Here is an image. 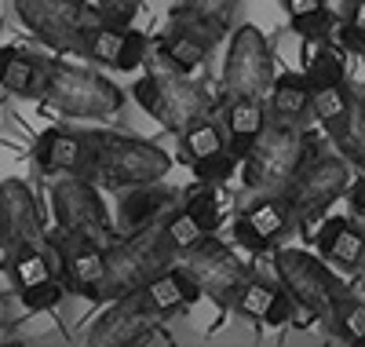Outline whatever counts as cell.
Wrapping results in <instances>:
<instances>
[{
	"mask_svg": "<svg viewBox=\"0 0 365 347\" xmlns=\"http://www.w3.org/2000/svg\"><path fill=\"white\" fill-rule=\"evenodd\" d=\"M48 248H51V256L58 263V278H63L66 293H73L88 303H103L106 245L70 238V234H63L55 227V234H48Z\"/></svg>",
	"mask_w": 365,
	"mask_h": 347,
	"instance_id": "obj_13",
	"label": "cell"
},
{
	"mask_svg": "<svg viewBox=\"0 0 365 347\" xmlns=\"http://www.w3.org/2000/svg\"><path fill=\"white\" fill-rule=\"evenodd\" d=\"M361 4H365V0H361Z\"/></svg>",
	"mask_w": 365,
	"mask_h": 347,
	"instance_id": "obj_45",
	"label": "cell"
},
{
	"mask_svg": "<svg viewBox=\"0 0 365 347\" xmlns=\"http://www.w3.org/2000/svg\"><path fill=\"white\" fill-rule=\"evenodd\" d=\"M96 4V11L106 19V22H117V26H132L143 0H91Z\"/></svg>",
	"mask_w": 365,
	"mask_h": 347,
	"instance_id": "obj_38",
	"label": "cell"
},
{
	"mask_svg": "<svg viewBox=\"0 0 365 347\" xmlns=\"http://www.w3.org/2000/svg\"><path fill=\"white\" fill-rule=\"evenodd\" d=\"M358 278H361V286H365V263H361V271H358Z\"/></svg>",
	"mask_w": 365,
	"mask_h": 347,
	"instance_id": "obj_42",
	"label": "cell"
},
{
	"mask_svg": "<svg viewBox=\"0 0 365 347\" xmlns=\"http://www.w3.org/2000/svg\"><path fill=\"white\" fill-rule=\"evenodd\" d=\"M146 51H150V37L143 34V29L117 26V22H106V19H99L84 37V55L91 62H103V66L120 70V74L139 70Z\"/></svg>",
	"mask_w": 365,
	"mask_h": 347,
	"instance_id": "obj_16",
	"label": "cell"
},
{
	"mask_svg": "<svg viewBox=\"0 0 365 347\" xmlns=\"http://www.w3.org/2000/svg\"><path fill=\"white\" fill-rule=\"evenodd\" d=\"M0 19H4V4H0Z\"/></svg>",
	"mask_w": 365,
	"mask_h": 347,
	"instance_id": "obj_43",
	"label": "cell"
},
{
	"mask_svg": "<svg viewBox=\"0 0 365 347\" xmlns=\"http://www.w3.org/2000/svg\"><path fill=\"white\" fill-rule=\"evenodd\" d=\"M230 241H234L237 248H245L249 256H263V252H270V241L249 223V216H245V212L234 216V223H230Z\"/></svg>",
	"mask_w": 365,
	"mask_h": 347,
	"instance_id": "obj_37",
	"label": "cell"
},
{
	"mask_svg": "<svg viewBox=\"0 0 365 347\" xmlns=\"http://www.w3.org/2000/svg\"><path fill=\"white\" fill-rule=\"evenodd\" d=\"M182 208H187L205 234H216L223 223V201H220V186L216 183H197L194 191L182 198Z\"/></svg>",
	"mask_w": 365,
	"mask_h": 347,
	"instance_id": "obj_32",
	"label": "cell"
},
{
	"mask_svg": "<svg viewBox=\"0 0 365 347\" xmlns=\"http://www.w3.org/2000/svg\"><path fill=\"white\" fill-rule=\"evenodd\" d=\"M351 161L340 154V150H325L318 143H311L307 157H303V165L299 172L292 176L289 183V205H292V216H296V223L299 227H307V223H318V219L336 205L347 191H351Z\"/></svg>",
	"mask_w": 365,
	"mask_h": 347,
	"instance_id": "obj_6",
	"label": "cell"
},
{
	"mask_svg": "<svg viewBox=\"0 0 365 347\" xmlns=\"http://www.w3.org/2000/svg\"><path fill=\"white\" fill-rule=\"evenodd\" d=\"M311 245L329 263H336L344 271H361L365 263V231L351 216H322L314 223Z\"/></svg>",
	"mask_w": 365,
	"mask_h": 347,
	"instance_id": "obj_19",
	"label": "cell"
},
{
	"mask_svg": "<svg viewBox=\"0 0 365 347\" xmlns=\"http://www.w3.org/2000/svg\"><path fill=\"white\" fill-rule=\"evenodd\" d=\"M154 48H158V55H161V62H165L168 70L194 74L197 66H205V62H208V55L216 51V41L205 37L201 29H194L187 22L168 19L165 29L158 34V44Z\"/></svg>",
	"mask_w": 365,
	"mask_h": 347,
	"instance_id": "obj_21",
	"label": "cell"
},
{
	"mask_svg": "<svg viewBox=\"0 0 365 347\" xmlns=\"http://www.w3.org/2000/svg\"><path fill=\"white\" fill-rule=\"evenodd\" d=\"M351 208H354V216L358 219H365V172H358V179L351 183Z\"/></svg>",
	"mask_w": 365,
	"mask_h": 347,
	"instance_id": "obj_39",
	"label": "cell"
},
{
	"mask_svg": "<svg viewBox=\"0 0 365 347\" xmlns=\"http://www.w3.org/2000/svg\"><path fill=\"white\" fill-rule=\"evenodd\" d=\"M289 26H292V34H299L303 41H325V37H332L340 29V19H336V11H332L329 4H322V8H311V11L289 15Z\"/></svg>",
	"mask_w": 365,
	"mask_h": 347,
	"instance_id": "obj_33",
	"label": "cell"
},
{
	"mask_svg": "<svg viewBox=\"0 0 365 347\" xmlns=\"http://www.w3.org/2000/svg\"><path fill=\"white\" fill-rule=\"evenodd\" d=\"M241 212L249 216V223L270 241V248L278 245L292 227H296V216H292V205L285 194H270V198H249L241 205Z\"/></svg>",
	"mask_w": 365,
	"mask_h": 347,
	"instance_id": "obj_27",
	"label": "cell"
},
{
	"mask_svg": "<svg viewBox=\"0 0 365 347\" xmlns=\"http://www.w3.org/2000/svg\"><path fill=\"white\" fill-rule=\"evenodd\" d=\"M332 336H340L344 343H365V300L354 296V289L344 278H336L332 289Z\"/></svg>",
	"mask_w": 365,
	"mask_h": 347,
	"instance_id": "obj_29",
	"label": "cell"
},
{
	"mask_svg": "<svg viewBox=\"0 0 365 347\" xmlns=\"http://www.w3.org/2000/svg\"><path fill=\"white\" fill-rule=\"evenodd\" d=\"M11 329H15V322H8L4 314H0V343H11V340H15V333H11Z\"/></svg>",
	"mask_w": 365,
	"mask_h": 347,
	"instance_id": "obj_41",
	"label": "cell"
},
{
	"mask_svg": "<svg viewBox=\"0 0 365 347\" xmlns=\"http://www.w3.org/2000/svg\"><path fill=\"white\" fill-rule=\"evenodd\" d=\"M175 205H182V194L175 186H165L161 179L158 183H143V186H128L120 191L117 198V231H139L146 223H158L165 219Z\"/></svg>",
	"mask_w": 365,
	"mask_h": 347,
	"instance_id": "obj_18",
	"label": "cell"
},
{
	"mask_svg": "<svg viewBox=\"0 0 365 347\" xmlns=\"http://www.w3.org/2000/svg\"><path fill=\"white\" fill-rule=\"evenodd\" d=\"M325 0H282L285 15H299V11H311V8H322Z\"/></svg>",
	"mask_w": 365,
	"mask_h": 347,
	"instance_id": "obj_40",
	"label": "cell"
},
{
	"mask_svg": "<svg viewBox=\"0 0 365 347\" xmlns=\"http://www.w3.org/2000/svg\"><path fill=\"white\" fill-rule=\"evenodd\" d=\"M311 117L322 124L329 143L358 172H365V96H358L347 81L336 88H322V91H314Z\"/></svg>",
	"mask_w": 365,
	"mask_h": 347,
	"instance_id": "obj_12",
	"label": "cell"
},
{
	"mask_svg": "<svg viewBox=\"0 0 365 347\" xmlns=\"http://www.w3.org/2000/svg\"><path fill=\"white\" fill-rule=\"evenodd\" d=\"M314 136L303 124L289 121H267V129L259 132L256 146L241 161V194L245 198H270L285 194L292 176L299 172L303 157H307Z\"/></svg>",
	"mask_w": 365,
	"mask_h": 347,
	"instance_id": "obj_3",
	"label": "cell"
},
{
	"mask_svg": "<svg viewBox=\"0 0 365 347\" xmlns=\"http://www.w3.org/2000/svg\"><path fill=\"white\" fill-rule=\"evenodd\" d=\"M44 106L55 110L58 117H73V121H106L120 114L125 91L96 70L70 66V62L55 59L51 81L44 91Z\"/></svg>",
	"mask_w": 365,
	"mask_h": 347,
	"instance_id": "obj_7",
	"label": "cell"
},
{
	"mask_svg": "<svg viewBox=\"0 0 365 347\" xmlns=\"http://www.w3.org/2000/svg\"><path fill=\"white\" fill-rule=\"evenodd\" d=\"M15 19L41 44L63 55H84V37L103 15L88 0H11Z\"/></svg>",
	"mask_w": 365,
	"mask_h": 347,
	"instance_id": "obj_9",
	"label": "cell"
},
{
	"mask_svg": "<svg viewBox=\"0 0 365 347\" xmlns=\"http://www.w3.org/2000/svg\"><path fill=\"white\" fill-rule=\"evenodd\" d=\"M26 245H48V227L29 183L11 176L0 179V252H15Z\"/></svg>",
	"mask_w": 365,
	"mask_h": 347,
	"instance_id": "obj_14",
	"label": "cell"
},
{
	"mask_svg": "<svg viewBox=\"0 0 365 347\" xmlns=\"http://www.w3.org/2000/svg\"><path fill=\"white\" fill-rule=\"evenodd\" d=\"M179 157H182V165H194L201 161V157H212V154H223L227 150V132H223V121L216 117H201L194 121L190 129H182L179 132Z\"/></svg>",
	"mask_w": 365,
	"mask_h": 347,
	"instance_id": "obj_30",
	"label": "cell"
},
{
	"mask_svg": "<svg viewBox=\"0 0 365 347\" xmlns=\"http://www.w3.org/2000/svg\"><path fill=\"white\" fill-rule=\"evenodd\" d=\"M270 117L274 121H289V124H303L311 117V106H314V88L307 81L303 70H285L274 77V88H270Z\"/></svg>",
	"mask_w": 365,
	"mask_h": 347,
	"instance_id": "obj_25",
	"label": "cell"
},
{
	"mask_svg": "<svg viewBox=\"0 0 365 347\" xmlns=\"http://www.w3.org/2000/svg\"><path fill=\"white\" fill-rule=\"evenodd\" d=\"M146 296V303L154 307L161 318H175V314H187L190 307H197V300L205 296L197 281L182 271V267H168L158 278H150L139 289Z\"/></svg>",
	"mask_w": 365,
	"mask_h": 347,
	"instance_id": "obj_23",
	"label": "cell"
},
{
	"mask_svg": "<svg viewBox=\"0 0 365 347\" xmlns=\"http://www.w3.org/2000/svg\"><path fill=\"white\" fill-rule=\"evenodd\" d=\"M230 307L237 314H245V318H252V322H263V326H289L292 311H299L296 300L285 293L282 281L270 286V281H263V278H249L245 286L237 289Z\"/></svg>",
	"mask_w": 365,
	"mask_h": 347,
	"instance_id": "obj_22",
	"label": "cell"
},
{
	"mask_svg": "<svg viewBox=\"0 0 365 347\" xmlns=\"http://www.w3.org/2000/svg\"><path fill=\"white\" fill-rule=\"evenodd\" d=\"M165 231H168V238L179 245V252L190 248V245H197V241L205 238L201 223H197V219H194L187 208H182V205H175V208L165 216Z\"/></svg>",
	"mask_w": 365,
	"mask_h": 347,
	"instance_id": "obj_35",
	"label": "cell"
},
{
	"mask_svg": "<svg viewBox=\"0 0 365 347\" xmlns=\"http://www.w3.org/2000/svg\"><path fill=\"white\" fill-rule=\"evenodd\" d=\"M34 161L48 176H55V172L91 176V146H88V136L84 132H70V129H48L34 143Z\"/></svg>",
	"mask_w": 365,
	"mask_h": 347,
	"instance_id": "obj_20",
	"label": "cell"
},
{
	"mask_svg": "<svg viewBox=\"0 0 365 347\" xmlns=\"http://www.w3.org/2000/svg\"><path fill=\"white\" fill-rule=\"evenodd\" d=\"M70 293H66V286H63V278H44V281H37V286H29V289H22L19 293V300H22V307L29 311V314H44V311H55L58 303H63Z\"/></svg>",
	"mask_w": 365,
	"mask_h": 347,
	"instance_id": "obj_34",
	"label": "cell"
},
{
	"mask_svg": "<svg viewBox=\"0 0 365 347\" xmlns=\"http://www.w3.org/2000/svg\"><path fill=\"white\" fill-rule=\"evenodd\" d=\"M241 161L230 154V150H223V154H212V157H201V161H194L190 165V172H194V179L197 183H227L230 176H234V169H237Z\"/></svg>",
	"mask_w": 365,
	"mask_h": 347,
	"instance_id": "obj_36",
	"label": "cell"
},
{
	"mask_svg": "<svg viewBox=\"0 0 365 347\" xmlns=\"http://www.w3.org/2000/svg\"><path fill=\"white\" fill-rule=\"evenodd\" d=\"M234 248H237V245H234ZM234 248H230L227 241H220L216 234H205L197 245H190V248L179 252L175 267L187 271L197 286H201V293H205L208 300H216L220 307H230L234 296H237V289L252 278V271L237 260Z\"/></svg>",
	"mask_w": 365,
	"mask_h": 347,
	"instance_id": "obj_11",
	"label": "cell"
},
{
	"mask_svg": "<svg viewBox=\"0 0 365 347\" xmlns=\"http://www.w3.org/2000/svg\"><path fill=\"white\" fill-rule=\"evenodd\" d=\"M91 146V179L103 191H128V186L158 183L172 172V154L150 139L125 132H84Z\"/></svg>",
	"mask_w": 365,
	"mask_h": 347,
	"instance_id": "obj_2",
	"label": "cell"
},
{
	"mask_svg": "<svg viewBox=\"0 0 365 347\" xmlns=\"http://www.w3.org/2000/svg\"><path fill=\"white\" fill-rule=\"evenodd\" d=\"M303 74H307V81H311L314 91H322V88H336V84L347 81V59H344L340 48H332V44L322 41V48L307 59V70H303Z\"/></svg>",
	"mask_w": 365,
	"mask_h": 347,
	"instance_id": "obj_31",
	"label": "cell"
},
{
	"mask_svg": "<svg viewBox=\"0 0 365 347\" xmlns=\"http://www.w3.org/2000/svg\"><path fill=\"white\" fill-rule=\"evenodd\" d=\"M274 77H278V66H274V48L267 34L252 22L234 26L220 77L223 99H263L270 96Z\"/></svg>",
	"mask_w": 365,
	"mask_h": 347,
	"instance_id": "obj_8",
	"label": "cell"
},
{
	"mask_svg": "<svg viewBox=\"0 0 365 347\" xmlns=\"http://www.w3.org/2000/svg\"><path fill=\"white\" fill-rule=\"evenodd\" d=\"M132 99L146 117H154L161 129L175 136L182 129H190L194 121L216 114L220 106V99L212 96V88L205 81L179 74V70H154V74L139 77L132 84Z\"/></svg>",
	"mask_w": 365,
	"mask_h": 347,
	"instance_id": "obj_4",
	"label": "cell"
},
{
	"mask_svg": "<svg viewBox=\"0 0 365 347\" xmlns=\"http://www.w3.org/2000/svg\"><path fill=\"white\" fill-rule=\"evenodd\" d=\"M179 245L168 238L165 219L146 223L139 231L117 234V241L106 245V281H103V303L120 300L128 293H139L150 278L175 267Z\"/></svg>",
	"mask_w": 365,
	"mask_h": 347,
	"instance_id": "obj_1",
	"label": "cell"
},
{
	"mask_svg": "<svg viewBox=\"0 0 365 347\" xmlns=\"http://www.w3.org/2000/svg\"><path fill=\"white\" fill-rule=\"evenodd\" d=\"M51 66H55V59H48L41 51H29V48H19V44H4V48H0V91H11V96L44 103V91H48V81H51Z\"/></svg>",
	"mask_w": 365,
	"mask_h": 347,
	"instance_id": "obj_17",
	"label": "cell"
},
{
	"mask_svg": "<svg viewBox=\"0 0 365 347\" xmlns=\"http://www.w3.org/2000/svg\"><path fill=\"white\" fill-rule=\"evenodd\" d=\"M4 271L11 278L15 293H22V289L37 286V281H44V278H55L58 263H55L48 245H26V248H15V252L4 256Z\"/></svg>",
	"mask_w": 365,
	"mask_h": 347,
	"instance_id": "obj_28",
	"label": "cell"
},
{
	"mask_svg": "<svg viewBox=\"0 0 365 347\" xmlns=\"http://www.w3.org/2000/svg\"><path fill=\"white\" fill-rule=\"evenodd\" d=\"M270 114L263 110V99H223V132H227V150L245 161L249 150L256 146L259 132L267 129Z\"/></svg>",
	"mask_w": 365,
	"mask_h": 347,
	"instance_id": "obj_24",
	"label": "cell"
},
{
	"mask_svg": "<svg viewBox=\"0 0 365 347\" xmlns=\"http://www.w3.org/2000/svg\"><path fill=\"white\" fill-rule=\"evenodd\" d=\"M158 318L161 314L146 303L143 293H128L120 300H110V307L88 326L84 343H91V347H135V340Z\"/></svg>",
	"mask_w": 365,
	"mask_h": 347,
	"instance_id": "obj_15",
	"label": "cell"
},
{
	"mask_svg": "<svg viewBox=\"0 0 365 347\" xmlns=\"http://www.w3.org/2000/svg\"><path fill=\"white\" fill-rule=\"evenodd\" d=\"M48 201L55 212V227L81 238V241H96V245H110L117 241V219L110 216L99 183L91 176H77V172H55L48 183Z\"/></svg>",
	"mask_w": 365,
	"mask_h": 347,
	"instance_id": "obj_5",
	"label": "cell"
},
{
	"mask_svg": "<svg viewBox=\"0 0 365 347\" xmlns=\"http://www.w3.org/2000/svg\"><path fill=\"white\" fill-rule=\"evenodd\" d=\"M329 260L322 252L307 248H278L274 252V274L285 286V293L296 300L299 314L311 322L332 326V289H336V274L325 267Z\"/></svg>",
	"mask_w": 365,
	"mask_h": 347,
	"instance_id": "obj_10",
	"label": "cell"
},
{
	"mask_svg": "<svg viewBox=\"0 0 365 347\" xmlns=\"http://www.w3.org/2000/svg\"><path fill=\"white\" fill-rule=\"evenodd\" d=\"M361 96H365V91H361Z\"/></svg>",
	"mask_w": 365,
	"mask_h": 347,
	"instance_id": "obj_44",
	"label": "cell"
},
{
	"mask_svg": "<svg viewBox=\"0 0 365 347\" xmlns=\"http://www.w3.org/2000/svg\"><path fill=\"white\" fill-rule=\"evenodd\" d=\"M237 4L241 0H175V8L168 11V19L187 22V26L201 29L205 37H212L220 44L223 37H230Z\"/></svg>",
	"mask_w": 365,
	"mask_h": 347,
	"instance_id": "obj_26",
	"label": "cell"
}]
</instances>
